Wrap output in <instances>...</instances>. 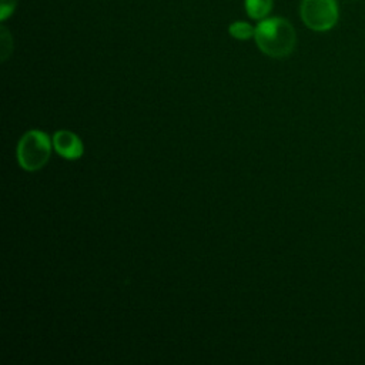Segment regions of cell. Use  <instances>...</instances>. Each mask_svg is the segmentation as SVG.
I'll use <instances>...</instances> for the list:
<instances>
[{
	"instance_id": "5",
	"label": "cell",
	"mask_w": 365,
	"mask_h": 365,
	"mask_svg": "<svg viewBox=\"0 0 365 365\" xmlns=\"http://www.w3.org/2000/svg\"><path fill=\"white\" fill-rule=\"evenodd\" d=\"M274 0H244L245 11L252 20H264L272 10Z\"/></svg>"
},
{
	"instance_id": "4",
	"label": "cell",
	"mask_w": 365,
	"mask_h": 365,
	"mask_svg": "<svg viewBox=\"0 0 365 365\" xmlns=\"http://www.w3.org/2000/svg\"><path fill=\"white\" fill-rule=\"evenodd\" d=\"M54 150L67 160H77L84 153V145L78 135L68 130H58L53 135Z\"/></svg>"
},
{
	"instance_id": "3",
	"label": "cell",
	"mask_w": 365,
	"mask_h": 365,
	"mask_svg": "<svg viewBox=\"0 0 365 365\" xmlns=\"http://www.w3.org/2000/svg\"><path fill=\"white\" fill-rule=\"evenodd\" d=\"M299 14L304 24L314 31H328L339 19L336 0H302Z\"/></svg>"
},
{
	"instance_id": "7",
	"label": "cell",
	"mask_w": 365,
	"mask_h": 365,
	"mask_svg": "<svg viewBox=\"0 0 365 365\" xmlns=\"http://www.w3.org/2000/svg\"><path fill=\"white\" fill-rule=\"evenodd\" d=\"M17 0H0V20L4 21L13 14Z\"/></svg>"
},
{
	"instance_id": "6",
	"label": "cell",
	"mask_w": 365,
	"mask_h": 365,
	"mask_svg": "<svg viewBox=\"0 0 365 365\" xmlns=\"http://www.w3.org/2000/svg\"><path fill=\"white\" fill-rule=\"evenodd\" d=\"M228 33L237 38V40H248L254 37L255 34V27H252L247 21H234L228 27Z\"/></svg>"
},
{
	"instance_id": "2",
	"label": "cell",
	"mask_w": 365,
	"mask_h": 365,
	"mask_svg": "<svg viewBox=\"0 0 365 365\" xmlns=\"http://www.w3.org/2000/svg\"><path fill=\"white\" fill-rule=\"evenodd\" d=\"M51 154V141L40 130L27 131L17 144V161L29 173L43 168Z\"/></svg>"
},
{
	"instance_id": "1",
	"label": "cell",
	"mask_w": 365,
	"mask_h": 365,
	"mask_svg": "<svg viewBox=\"0 0 365 365\" xmlns=\"http://www.w3.org/2000/svg\"><path fill=\"white\" fill-rule=\"evenodd\" d=\"M258 48L274 58H282L292 53L297 44L294 26L282 17H267L259 20L254 34Z\"/></svg>"
}]
</instances>
